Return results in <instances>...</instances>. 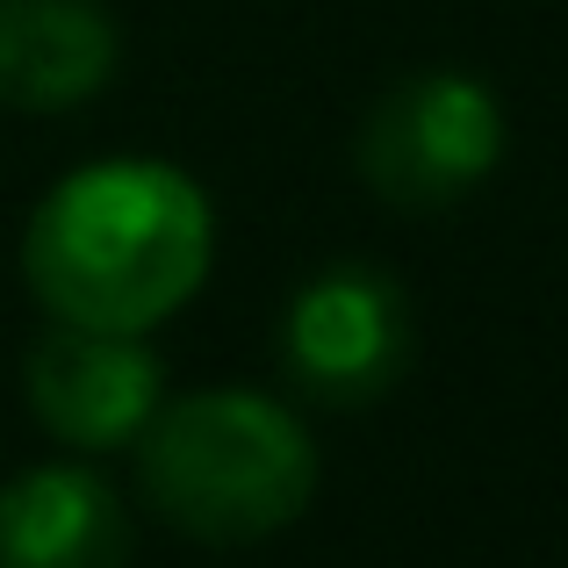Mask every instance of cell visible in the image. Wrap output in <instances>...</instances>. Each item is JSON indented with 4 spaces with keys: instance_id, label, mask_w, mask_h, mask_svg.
Returning <instances> with one entry per match:
<instances>
[{
    "instance_id": "6da1fadb",
    "label": "cell",
    "mask_w": 568,
    "mask_h": 568,
    "mask_svg": "<svg viewBox=\"0 0 568 568\" xmlns=\"http://www.w3.org/2000/svg\"><path fill=\"white\" fill-rule=\"evenodd\" d=\"M202 187L159 159H109L58 181L29 216L22 274L37 303L94 332H152L209 274Z\"/></svg>"
},
{
    "instance_id": "7a4b0ae2",
    "label": "cell",
    "mask_w": 568,
    "mask_h": 568,
    "mask_svg": "<svg viewBox=\"0 0 568 568\" xmlns=\"http://www.w3.org/2000/svg\"><path fill=\"white\" fill-rule=\"evenodd\" d=\"M138 483L187 540L245 547L295 526L317 497V446L303 417L260 388H194L138 432Z\"/></svg>"
},
{
    "instance_id": "3957f363",
    "label": "cell",
    "mask_w": 568,
    "mask_h": 568,
    "mask_svg": "<svg viewBox=\"0 0 568 568\" xmlns=\"http://www.w3.org/2000/svg\"><path fill=\"white\" fill-rule=\"evenodd\" d=\"M504 152V109L468 72H417L388 87L361 123V181L388 209L439 216L489 181Z\"/></svg>"
},
{
    "instance_id": "277c9868",
    "label": "cell",
    "mask_w": 568,
    "mask_h": 568,
    "mask_svg": "<svg viewBox=\"0 0 568 568\" xmlns=\"http://www.w3.org/2000/svg\"><path fill=\"white\" fill-rule=\"evenodd\" d=\"M410 361V303L382 266H324L281 317V367L303 396L361 410Z\"/></svg>"
},
{
    "instance_id": "5b68a950",
    "label": "cell",
    "mask_w": 568,
    "mask_h": 568,
    "mask_svg": "<svg viewBox=\"0 0 568 568\" xmlns=\"http://www.w3.org/2000/svg\"><path fill=\"white\" fill-rule=\"evenodd\" d=\"M29 410L51 439L101 454V446H130L152 410L166 403V375H159L144 332H94V324L51 317L22 361Z\"/></svg>"
},
{
    "instance_id": "8992f818",
    "label": "cell",
    "mask_w": 568,
    "mask_h": 568,
    "mask_svg": "<svg viewBox=\"0 0 568 568\" xmlns=\"http://www.w3.org/2000/svg\"><path fill=\"white\" fill-rule=\"evenodd\" d=\"M109 72L115 22L101 0H0V109H80Z\"/></svg>"
},
{
    "instance_id": "52a82bcc",
    "label": "cell",
    "mask_w": 568,
    "mask_h": 568,
    "mask_svg": "<svg viewBox=\"0 0 568 568\" xmlns=\"http://www.w3.org/2000/svg\"><path fill=\"white\" fill-rule=\"evenodd\" d=\"M0 568H130L123 497L94 468H29L0 489Z\"/></svg>"
}]
</instances>
